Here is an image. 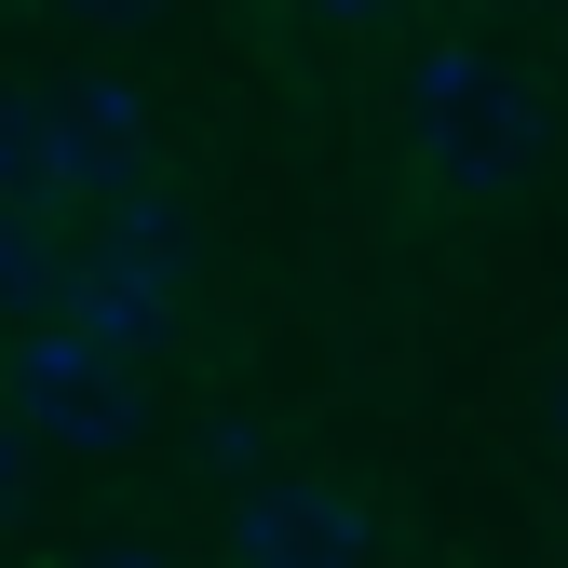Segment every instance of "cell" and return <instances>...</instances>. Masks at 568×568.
<instances>
[{
  "instance_id": "obj_1",
  "label": "cell",
  "mask_w": 568,
  "mask_h": 568,
  "mask_svg": "<svg viewBox=\"0 0 568 568\" xmlns=\"http://www.w3.org/2000/svg\"><path fill=\"white\" fill-rule=\"evenodd\" d=\"M406 150H419V176L447 203H501L541 163V109H528V82L487 41H434L406 68Z\"/></svg>"
},
{
  "instance_id": "obj_2",
  "label": "cell",
  "mask_w": 568,
  "mask_h": 568,
  "mask_svg": "<svg viewBox=\"0 0 568 568\" xmlns=\"http://www.w3.org/2000/svg\"><path fill=\"white\" fill-rule=\"evenodd\" d=\"M176 298H190V231H176V203L163 190H122L95 203V231H82V284H68V338H95L122 352V366H150V352L176 338Z\"/></svg>"
},
{
  "instance_id": "obj_3",
  "label": "cell",
  "mask_w": 568,
  "mask_h": 568,
  "mask_svg": "<svg viewBox=\"0 0 568 568\" xmlns=\"http://www.w3.org/2000/svg\"><path fill=\"white\" fill-rule=\"evenodd\" d=\"M0 393H14V434L28 447H68V460H122L135 434H150V379H135L122 352L68 338V325H14Z\"/></svg>"
},
{
  "instance_id": "obj_4",
  "label": "cell",
  "mask_w": 568,
  "mask_h": 568,
  "mask_svg": "<svg viewBox=\"0 0 568 568\" xmlns=\"http://www.w3.org/2000/svg\"><path fill=\"white\" fill-rule=\"evenodd\" d=\"M41 122H54V203H122L150 190V95L109 82V68H82V82H41Z\"/></svg>"
},
{
  "instance_id": "obj_5",
  "label": "cell",
  "mask_w": 568,
  "mask_h": 568,
  "mask_svg": "<svg viewBox=\"0 0 568 568\" xmlns=\"http://www.w3.org/2000/svg\"><path fill=\"white\" fill-rule=\"evenodd\" d=\"M231 555H244V568H379L366 501H352V487H244Z\"/></svg>"
},
{
  "instance_id": "obj_6",
  "label": "cell",
  "mask_w": 568,
  "mask_h": 568,
  "mask_svg": "<svg viewBox=\"0 0 568 568\" xmlns=\"http://www.w3.org/2000/svg\"><path fill=\"white\" fill-rule=\"evenodd\" d=\"M68 284H82L68 217H54V203H0V312H14V325H54Z\"/></svg>"
},
{
  "instance_id": "obj_7",
  "label": "cell",
  "mask_w": 568,
  "mask_h": 568,
  "mask_svg": "<svg viewBox=\"0 0 568 568\" xmlns=\"http://www.w3.org/2000/svg\"><path fill=\"white\" fill-rule=\"evenodd\" d=\"M0 203H54V122L14 82H0Z\"/></svg>"
},
{
  "instance_id": "obj_8",
  "label": "cell",
  "mask_w": 568,
  "mask_h": 568,
  "mask_svg": "<svg viewBox=\"0 0 568 568\" xmlns=\"http://www.w3.org/2000/svg\"><path fill=\"white\" fill-rule=\"evenodd\" d=\"M54 14H68V28H150L163 0H54Z\"/></svg>"
},
{
  "instance_id": "obj_9",
  "label": "cell",
  "mask_w": 568,
  "mask_h": 568,
  "mask_svg": "<svg viewBox=\"0 0 568 568\" xmlns=\"http://www.w3.org/2000/svg\"><path fill=\"white\" fill-rule=\"evenodd\" d=\"M28 460H41V447L14 434V419H0V515H14V501H28Z\"/></svg>"
},
{
  "instance_id": "obj_10",
  "label": "cell",
  "mask_w": 568,
  "mask_h": 568,
  "mask_svg": "<svg viewBox=\"0 0 568 568\" xmlns=\"http://www.w3.org/2000/svg\"><path fill=\"white\" fill-rule=\"evenodd\" d=\"M298 14H312V28H379L393 0H298Z\"/></svg>"
},
{
  "instance_id": "obj_11",
  "label": "cell",
  "mask_w": 568,
  "mask_h": 568,
  "mask_svg": "<svg viewBox=\"0 0 568 568\" xmlns=\"http://www.w3.org/2000/svg\"><path fill=\"white\" fill-rule=\"evenodd\" d=\"M68 568H176V555H122V541H95V555H68Z\"/></svg>"
},
{
  "instance_id": "obj_12",
  "label": "cell",
  "mask_w": 568,
  "mask_h": 568,
  "mask_svg": "<svg viewBox=\"0 0 568 568\" xmlns=\"http://www.w3.org/2000/svg\"><path fill=\"white\" fill-rule=\"evenodd\" d=\"M555 447H568V379H555Z\"/></svg>"
}]
</instances>
